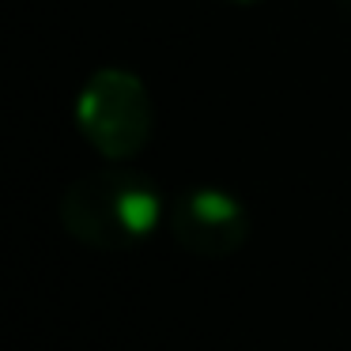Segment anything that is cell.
<instances>
[{
	"mask_svg": "<svg viewBox=\"0 0 351 351\" xmlns=\"http://www.w3.org/2000/svg\"><path fill=\"white\" fill-rule=\"evenodd\" d=\"M57 219L64 234L87 250H132L140 238L162 219V204L155 185L144 174L125 167L95 170L64 185L57 200Z\"/></svg>",
	"mask_w": 351,
	"mask_h": 351,
	"instance_id": "cell-1",
	"label": "cell"
},
{
	"mask_svg": "<svg viewBox=\"0 0 351 351\" xmlns=\"http://www.w3.org/2000/svg\"><path fill=\"white\" fill-rule=\"evenodd\" d=\"M76 125L102 159H132L147 147L155 125L152 95L129 69H99L76 99Z\"/></svg>",
	"mask_w": 351,
	"mask_h": 351,
	"instance_id": "cell-2",
	"label": "cell"
},
{
	"mask_svg": "<svg viewBox=\"0 0 351 351\" xmlns=\"http://www.w3.org/2000/svg\"><path fill=\"white\" fill-rule=\"evenodd\" d=\"M167 223L174 242L197 257H230L250 242V212L219 185H193L178 193Z\"/></svg>",
	"mask_w": 351,
	"mask_h": 351,
	"instance_id": "cell-3",
	"label": "cell"
},
{
	"mask_svg": "<svg viewBox=\"0 0 351 351\" xmlns=\"http://www.w3.org/2000/svg\"><path fill=\"white\" fill-rule=\"evenodd\" d=\"M227 4H257V0H227Z\"/></svg>",
	"mask_w": 351,
	"mask_h": 351,
	"instance_id": "cell-4",
	"label": "cell"
}]
</instances>
